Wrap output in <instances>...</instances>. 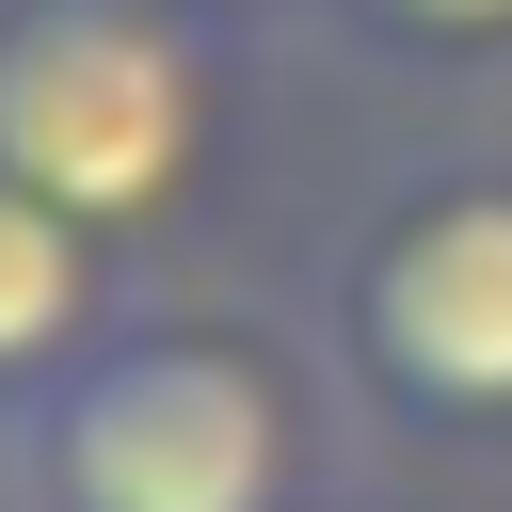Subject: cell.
Instances as JSON below:
<instances>
[{
  "label": "cell",
  "instance_id": "cell-1",
  "mask_svg": "<svg viewBox=\"0 0 512 512\" xmlns=\"http://www.w3.org/2000/svg\"><path fill=\"white\" fill-rule=\"evenodd\" d=\"M208 160V48L176 0H0V176L64 224H144Z\"/></svg>",
  "mask_w": 512,
  "mask_h": 512
},
{
  "label": "cell",
  "instance_id": "cell-2",
  "mask_svg": "<svg viewBox=\"0 0 512 512\" xmlns=\"http://www.w3.org/2000/svg\"><path fill=\"white\" fill-rule=\"evenodd\" d=\"M64 512H288V400L224 336H112L48 384Z\"/></svg>",
  "mask_w": 512,
  "mask_h": 512
},
{
  "label": "cell",
  "instance_id": "cell-3",
  "mask_svg": "<svg viewBox=\"0 0 512 512\" xmlns=\"http://www.w3.org/2000/svg\"><path fill=\"white\" fill-rule=\"evenodd\" d=\"M352 352L416 416H512V176H448L368 224Z\"/></svg>",
  "mask_w": 512,
  "mask_h": 512
},
{
  "label": "cell",
  "instance_id": "cell-4",
  "mask_svg": "<svg viewBox=\"0 0 512 512\" xmlns=\"http://www.w3.org/2000/svg\"><path fill=\"white\" fill-rule=\"evenodd\" d=\"M80 336H96V224H64L48 192L0 176V384L64 368Z\"/></svg>",
  "mask_w": 512,
  "mask_h": 512
},
{
  "label": "cell",
  "instance_id": "cell-5",
  "mask_svg": "<svg viewBox=\"0 0 512 512\" xmlns=\"http://www.w3.org/2000/svg\"><path fill=\"white\" fill-rule=\"evenodd\" d=\"M384 48H432V64H496L512 48V0H352Z\"/></svg>",
  "mask_w": 512,
  "mask_h": 512
}]
</instances>
